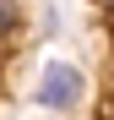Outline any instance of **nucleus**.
I'll use <instances>...</instances> for the list:
<instances>
[{
    "label": "nucleus",
    "mask_w": 114,
    "mask_h": 120,
    "mask_svg": "<svg viewBox=\"0 0 114 120\" xmlns=\"http://www.w3.org/2000/svg\"><path fill=\"white\" fill-rule=\"evenodd\" d=\"M87 93V76L82 66H71V60H44V71H38V87H33V104H44L49 115H65L82 104Z\"/></svg>",
    "instance_id": "obj_1"
},
{
    "label": "nucleus",
    "mask_w": 114,
    "mask_h": 120,
    "mask_svg": "<svg viewBox=\"0 0 114 120\" xmlns=\"http://www.w3.org/2000/svg\"><path fill=\"white\" fill-rule=\"evenodd\" d=\"M16 22H22V6H16V0H0V38L16 33Z\"/></svg>",
    "instance_id": "obj_2"
}]
</instances>
